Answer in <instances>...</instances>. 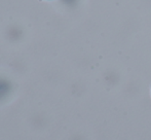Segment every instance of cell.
<instances>
[{
	"label": "cell",
	"instance_id": "6da1fadb",
	"mask_svg": "<svg viewBox=\"0 0 151 140\" xmlns=\"http://www.w3.org/2000/svg\"><path fill=\"white\" fill-rule=\"evenodd\" d=\"M7 90H8V84H7V82L0 80V97L4 96V95L6 94V92H7Z\"/></svg>",
	"mask_w": 151,
	"mask_h": 140
}]
</instances>
